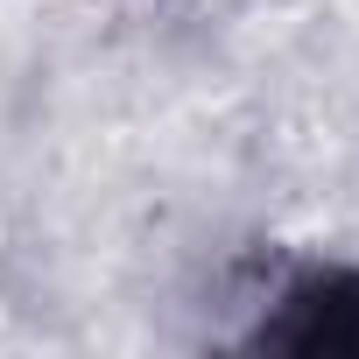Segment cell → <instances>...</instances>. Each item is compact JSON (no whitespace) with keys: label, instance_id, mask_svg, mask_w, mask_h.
<instances>
[{"label":"cell","instance_id":"obj_1","mask_svg":"<svg viewBox=\"0 0 359 359\" xmlns=\"http://www.w3.org/2000/svg\"><path fill=\"white\" fill-rule=\"evenodd\" d=\"M247 352L359 359V268H345V261H303V268H289L261 296Z\"/></svg>","mask_w":359,"mask_h":359}]
</instances>
